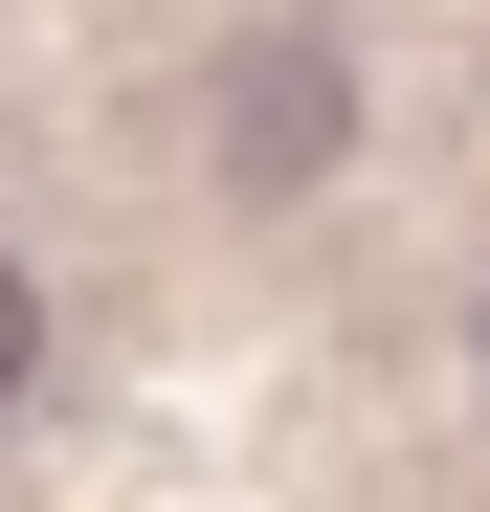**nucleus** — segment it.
I'll return each mask as SVG.
<instances>
[{"instance_id": "nucleus-1", "label": "nucleus", "mask_w": 490, "mask_h": 512, "mask_svg": "<svg viewBox=\"0 0 490 512\" xmlns=\"http://www.w3.org/2000/svg\"><path fill=\"white\" fill-rule=\"evenodd\" d=\"M201 112H223V179H268V201H290L312 156H335V45H312V23L223 45V90H201Z\"/></svg>"}, {"instance_id": "nucleus-2", "label": "nucleus", "mask_w": 490, "mask_h": 512, "mask_svg": "<svg viewBox=\"0 0 490 512\" xmlns=\"http://www.w3.org/2000/svg\"><path fill=\"white\" fill-rule=\"evenodd\" d=\"M23 357H45V290H23V245H0V423H23Z\"/></svg>"}, {"instance_id": "nucleus-3", "label": "nucleus", "mask_w": 490, "mask_h": 512, "mask_svg": "<svg viewBox=\"0 0 490 512\" xmlns=\"http://www.w3.org/2000/svg\"><path fill=\"white\" fill-rule=\"evenodd\" d=\"M468 379H490V334H468Z\"/></svg>"}]
</instances>
